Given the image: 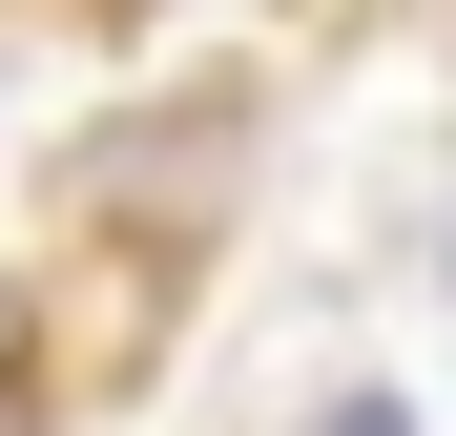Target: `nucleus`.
<instances>
[{
	"mask_svg": "<svg viewBox=\"0 0 456 436\" xmlns=\"http://www.w3.org/2000/svg\"><path fill=\"white\" fill-rule=\"evenodd\" d=\"M0 436H21V395H0Z\"/></svg>",
	"mask_w": 456,
	"mask_h": 436,
	"instance_id": "nucleus-1",
	"label": "nucleus"
}]
</instances>
